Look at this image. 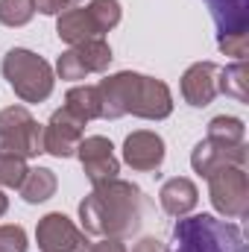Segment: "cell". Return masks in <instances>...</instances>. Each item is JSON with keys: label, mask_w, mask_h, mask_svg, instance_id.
<instances>
[{"label": "cell", "mask_w": 249, "mask_h": 252, "mask_svg": "<svg viewBox=\"0 0 249 252\" xmlns=\"http://www.w3.org/2000/svg\"><path fill=\"white\" fill-rule=\"evenodd\" d=\"M112 64V47L103 38H88L82 44H73L64 50L56 62L62 79H85L88 73H103Z\"/></svg>", "instance_id": "7"}, {"label": "cell", "mask_w": 249, "mask_h": 252, "mask_svg": "<svg viewBox=\"0 0 249 252\" xmlns=\"http://www.w3.org/2000/svg\"><path fill=\"white\" fill-rule=\"evenodd\" d=\"M208 193H211V205L229 217L238 220L249 211V179L247 167H220L217 173L208 176Z\"/></svg>", "instance_id": "6"}, {"label": "cell", "mask_w": 249, "mask_h": 252, "mask_svg": "<svg viewBox=\"0 0 249 252\" xmlns=\"http://www.w3.org/2000/svg\"><path fill=\"white\" fill-rule=\"evenodd\" d=\"M76 3H79V0H76Z\"/></svg>", "instance_id": "30"}, {"label": "cell", "mask_w": 249, "mask_h": 252, "mask_svg": "<svg viewBox=\"0 0 249 252\" xmlns=\"http://www.w3.org/2000/svg\"><path fill=\"white\" fill-rule=\"evenodd\" d=\"M6 211H9V196H6V193L0 190V217H3Z\"/></svg>", "instance_id": "29"}, {"label": "cell", "mask_w": 249, "mask_h": 252, "mask_svg": "<svg viewBox=\"0 0 249 252\" xmlns=\"http://www.w3.org/2000/svg\"><path fill=\"white\" fill-rule=\"evenodd\" d=\"M3 76L24 103H44L53 94V67L38 53L12 47L3 56Z\"/></svg>", "instance_id": "4"}, {"label": "cell", "mask_w": 249, "mask_h": 252, "mask_svg": "<svg viewBox=\"0 0 249 252\" xmlns=\"http://www.w3.org/2000/svg\"><path fill=\"white\" fill-rule=\"evenodd\" d=\"M158 199H161V208L170 214V217H185L196 208L199 202V190L196 185L185 179V176H176V179H167L161 190H158Z\"/></svg>", "instance_id": "16"}, {"label": "cell", "mask_w": 249, "mask_h": 252, "mask_svg": "<svg viewBox=\"0 0 249 252\" xmlns=\"http://www.w3.org/2000/svg\"><path fill=\"white\" fill-rule=\"evenodd\" d=\"M244 135H247L244 121H241V118H232V115H217V118H211V124H208V138H214V141L244 144Z\"/></svg>", "instance_id": "20"}, {"label": "cell", "mask_w": 249, "mask_h": 252, "mask_svg": "<svg viewBox=\"0 0 249 252\" xmlns=\"http://www.w3.org/2000/svg\"><path fill=\"white\" fill-rule=\"evenodd\" d=\"M76 156H79L82 170H85V176H88L91 185H103L109 179H118V173H121V161L115 156V147L103 135L82 138L79 147H76Z\"/></svg>", "instance_id": "9"}, {"label": "cell", "mask_w": 249, "mask_h": 252, "mask_svg": "<svg viewBox=\"0 0 249 252\" xmlns=\"http://www.w3.org/2000/svg\"><path fill=\"white\" fill-rule=\"evenodd\" d=\"M97 91L106 121H118L124 115H135L144 121H164L173 112V94L156 76L121 70L115 76H106L97 85Z\"/></svg>", "instance_id": "2"}, {"label": "cell", "mask_w": 249, "mask_h": 252, "mask_svg": "<svg viewBox=\"0 0 249 252\" xmlns=\"http://www.w3.org/2000/svg\"><path fill=\"white\" fill-rule=\"evenodd\" d=\"M170 252H247V241L235 223L211 214H193L176 220Z\"/></svg>", "instance_id": "3"}, {"label": "cell", "mask_w": 249, "mask_h": 252, "mask_svg": "<svg viewBox=\"0 0 249 252\" xmlns=\"http://www.w3.org/2000/svg\"><path fill=\"white\" fill-rule=\"evenodd\" d=\"M70 6H76V0H35V9L41 15H62Z\"/></svg>", "instance_id": "26"}, {"label": "cell", "mask_w": 249, "mask_h": 252, "mask_svg": "<svg viewBox=\"0 0 249 252\" xmlns=\"http://www.w3.org/2000/svg\"><path fill=\"white\" fill-rule=\"evenodd\" d=\"M82 126L85 124L79 118H73L64 106L59 112H53L50 124L44 126V153H50L56 158H70L82 141Z\"/></svg>", "instance_id": "11"}, {"label": "cell", "mask_w": 249, "mask_h": 252, "mask_svg": "<svg viewBox=\"0 0 249 252\" xmlns=\"http://www.w3.org/2000/svg\"><path fill=\"white\" fill-rule=\"evenodd\" d=\"M64 109H67L73 118H79L82 124L103 118V103H100L97 85H76V88H70V91L64 94Z\"/></svg>", "instance_id": "17"}, {"label": "cell", "mask_w": 249, "mask_h": 252, "mask_svg": "<svg viewBox=\"0 0 249 252\" xmlns=\"http://www.w3.org/2000/svg\"><path fill=\"white\" fill-rule=\"evenodd\" d=\"M56 35L73 47V44H82L88 38H100V30H97V24L91 18L88 6H70L56 21Z\"/></svg>", "instance_id": "15"}, {"label": "cell", "mask_w": 249, "mask_h": 252, "mask_svg": "<svg viewBox=\"0 0 249 252\" xmlns=\"http://www.w3.org/2000/svg\"><path fill=\"white\" fill-rule=\"evenodd\" d=\"M132 252H170V250H167V244L158 241V238H141V241L132 247Z\"/></svg>", "instance_id": "27"}, {"label": "cell", "mask_w": 249, "mask_h": 252, "mask_svg": "<svg viewBox=\"0 0 249 252\" xmlns=\"http://www.w3.org/2000/svg\"><path fill=\"white\" fill-rule=\"evenodd\" d=\"M124 161L132 170H141V173L158 170L161 161H164V141H161V135H156L150 129H138V132L126 135Z\"/></svg>", "instance_id": "12"}, {"label": "cell", "mask_w": 249, "mask_h": 252, "mask_svg": "<svg viewBox=\"0 0 249 252\" xmlns=\"http://www.w3.org/2000/svg\"><path fill=\"white\" fill-rule=\"evenodd\" d=\"M27 161L18 156H3L0 153V188H21L24 176H27Z\"/></svg>", "instance_id": "23"}, {"label": "cell", "mask_w": 249, "mask_h": 252, "mask_svg": "<svg viewBox=\"0 0 249 252\" xmlns=\"http://www.w3.org/2000/svg\"><path fill=\"white\" fill-rule=\"evenodd\" d=\"M35 15V0H0V24L24 27Z\"/></svg>", "instance_id": "21"}, {"label": "cell", "mask_w": 249, "mask_h": 252, "mask_svg": "<svg viewBox=\"0 0 249 252\" xmlns=\"http://www.w3.org/2000/svg\"><path fill=\"white\" fill-rule=\"evenodd\" d=\"M56 173L50 170V167H32V170H27V176H24V182H21V196H24V202H30V205H38V202H47L53 193H56Z\"/></svg>", "instance_id": "18"}, {"label": "cell", "mask_w": 249, "mask_h": 252, "mask_svg": "<svg viewBox=\"0 0 249 252\" xmlns=\"http://www.w3.org/2000/svg\"><path fill=\"white\" fill-rule=\"evenodd\" d=\"M35 241L41 252H88V238L62 211H50L35 226Z\"/></svg>", "instance_id": "8"}, {"label": "cell", "mask_w": 249, "mask_h": 252, "mask_svg": "<svg viewBox=\"0 0 249 252\" xmlns=\"http://www.w3.org/2000/svg\"><path fill=\"white\" fill-rule=\"evenodd\" d=\"M217 27V38L247 35L249 30V0H205Z\"/></svg>", "instance_id": "14"}, {"label": "cell", "mask_w": 249, "mask_h": 252, "mask_svg": "<svg viewBox=\"0 0 249 252\" xmlns=\"http://www.w3.org/2000/svg\"><path fill=\"white\" fill-rule=\"evenodd\" d=\"M217 44H220V50H223L226 56H232V59H238V62L247 59V50H249L247 35H226V38H217Z\"/></svg>", "instance_id": "25"}, {"label": "cell", "mask_w": 249, "mask_h": 252, "mask_svg": "<svg viewBox=\"0 0 249 252\" xmlns=\"http://www.w3.org/2000/svg\"><path fill=\"white\" fill-rule=\"evenodd\" d=\"M190 167L205 179L220 167H247V144H226V141L205 138L193 147Z\"/></svg>", "instance_id": "10"}, {"label": "cell", "mask_w": 249, "mask_h": 252, "mask_svg": "<svg viewBox=\"0 0 249 252\" xmlns=\"http://www.w3.org/2000/svg\"><path fill=\"white\" fill-rule=\"evenodd\" d=\"M217 73H220V67L214 62H196L187 67L185 76H182V97H185L187 106L205 109L208 103H214V97L220 94L217 91Z\"/></svg>", "instance_id": "13"}, {"label": "cell", "mask_w": 249, "mask_h": 252, "mask_svg": "<svg viewBox=\"0 0 249 252\" xmlns=\"http://www.w3.org/2000/svg\"><path fill=\"white\" fill-rule=\"evenodd\" d=\"M144 193L138 185L124 179H109L79 202V220L88 235L100 238H132L141 229Z\"/></svg>", "instance_id": "1"}, {"label": "cell", "mask_w": 249, "mask_h": 252, "mask_svg": "<svg viewBox=\"0 0 249 252\" xmlns=\"http://www.w3.org/2000/svg\"><path fill=\"white\" fill-rule=\"evenodd\" d=\"M24 226H0V252H27Z\"/></svg>", "instance_id": "24"}, {"label": "cell", "mask_w": 249, "mask_h": 252, "mask_svg": "<svg viewBox=\"0 0 249 252\" xmlns=\"http://www.w3.org/2000/svg\"><path fill=\"white\" fill-rule=\"evenodd\" d=\"M247 82H249L247 62L226 64V67H220V73H217V91H223L226 97H235L238 103H247L249 100Z\"/></svg>", "instance_id": "19"}, {"label": "cell", "mask_w": 249, "mask_h": 252, "mask_svg": "<svg viewBox=\"0 0 249 252\" xmlns=\"http://www.w3.org/2000/svg\"><path fill=\"white\" fill-rule=\"evenodd\" d=\"M88 12H91V18L97 24L100 35L109 32V30H115L121 24V3L118 0H91L88 3Z\"/></svg>", "instance_id": "22"}, {"label": "cell", "mask_w": 249, "mask_h": 252, "mask_svg": "<svg viewBox=\"0 0 249 252\" xmlns=\"http://www.w3.org/2000/svg\"><path fill=\"white\" fill-rule=\"evenodd\" d=\"M88 252H126L124 241H118V238H103L100 244H91Z\"/></svg>", "instance_id": "28"}, {"label": "cell", "mask_w": 249, "mask_h": 252, "mask_svg": "<svg viewBox=\"0 0 249 252\" xmlns=\"http://www.w3.org/2000/svg\"><path fill=\"white\" fill-rule=\"evenodd\" d=\"M0 153L24 161L44 153V129L24 106H9L0 112Z\"/></svg>", "instance_id": "5"}]
</instances>
